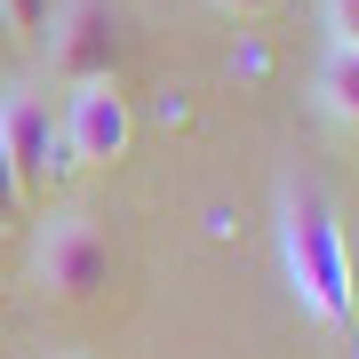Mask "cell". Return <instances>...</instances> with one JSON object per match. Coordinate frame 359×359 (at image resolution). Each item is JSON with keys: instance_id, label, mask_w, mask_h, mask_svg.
<instances>
[{"instance_id": "1", "label": "cell", "mask_w": 359, "mask_h": 359, "mask_svg": "<svg viewBox=\"0 0 359 359\" xmlns=\"http://www.w3.org/2000/svg\"><path fill=\"white\" fill-rule=\"evenodd\" d=\"M280 264H287V287H295V304H304L311 327L344 335L359 320V280H351L344 216H335V200L311 176H287L280 184Z\"/></svg>"}, {"instance_id": "2", "label": "cell", "mask_w": 359, "mask_h": 359, "mask_svg": "<svg viewBox=\"0 0 359 359\" xmlns=\"http://www.w3.org/2000/svg\"><path fill=\"white\" fill-rule=\"evenodd\" d=\"M32 280L48 304H88V295L112 287V240L88 208H65L32 231Z\"/></svg>"}, {"instance_id": "3", "label": "cell", "mask_w": 359, "mask_h": 359, "mask_svg": "<svg viewBox=\"0 0 359 359\" xmlns=\"http://www.w3.org/2000/svg\"><path fill=\"white\" fill-rule=\"evenodd\" d=\"M40 56L65 88H88V80H120V56H128V32H120L112 0H65L40 32Z\"/></svg>"}, {"instance_id": "4", "label": "cell", "mask_w": 359, "mask_h": 359, "mask_svg": "<svg viewBox=\"0 0 359 359\" xmlns=\"http://www.w3.org/2000/svg\"><path fill=\"white\" fill-rule=\"evenodd\" d=\"M0 144H8V168H16V184H25V200L80 176L72 152H65V128L48 120V96H40L32 80H8V88H0Z\"/></svg>"}, {"instance_id": "5", "label": "cell", "mask_w": 359, "mask_h": 359, "mask_svg": "<svg viewBox=\"0 0 359 359\" xmlns=\"http://www.w3.org/2000/svg\"><path fill=\"white\" fill-rule=\"evenodd\" d=\"M56 128H65L72 168H104V160L128 152L136 120H128V96H120V80H88V88H72V112L56 120Z\"/></svg>"}, {"instance_id": "6", "label": "cell", "mask_w": 359, "mask_h": 359, "mask_svg": "<svg viewBox=\"0 0 359 359\" xmlns=\"http://www.w3.org/2000/svg\"><path fill=\"white\" fill-rule=\"evenodd\" d=\"M311 96H320V112L335 128L359 136V48H327L320 56V80H311Z\"/></svg>"}, {"instance_id": "7", "label": "cell", "mask_w": 359, "mask_h": 359, "mask_svg": "<svg viewBox=\"0 0 359 359\" xmlns=\"http://www.w3.org/2000/svg\"><path fill=\"white\" fill-rule=\"evenodd\" d=\"M0 16H8V40H25V48H40V32H48V0H0Z\"/></svg>"}, {"instance_id": "8", "label": "cell", "mask_w": 359, "mask_h": 359, "mask_svg": "<svg viewBox=\"0 0 359 359\" xmlns=\"http://www.w3.org/2000/svg\"><path fill=\"white\" fill-rule=\"evenodd\" d=\"M320 25H327V48H359V0H320Z\"/></svg>"}, {"instance_id": "9", "label": "cell", "mask_w": 359, "mask_h": 359, "mask_svg": "<svg viewBox=\"0 0 359 359\" xmlns=\"http://www.w3.org/2000/svg\"><path fill=\"white\" fill-rule=\"evenodd\" d=\"M8 224H25V184H16V168H8V144H0V231Z\"/></svg>"}, {"instance_id": "10", "label": "cell", "mask_w": 359, "mask_h": 359, "mask_svg": "<svg viewBox=\"0 0 359 359\" xmlns=\"http://www.w3.org/2000/svg\"><path fill=\"white\" fill-rule=\"evenodd\" d=\"M216 8H224V16H240V25H256V16H271L280 0H216Z\"/></svg>"}, {"instance_id": "11", "label": "cell", "mask_w": 359, "mask_h": 359, "mask_svg": "<svg viewBox=\"0 0 359 359\" xmlns=\"http://www.w3.org/2000/svg\"><path fill=\"white\" fill-rule=\"evenodd\" d=\"M0 40H8V16H0Z\"/></svg>"}, {"instance_id": "12", "label": "cell", "mask_w": 359, "mask_h": 359, "mask_svg": "<svg viewBox=\"0 0 359 359\" xmlns=\"http://www.w3.org/2000/svg\"><path fill=\"white\" fill-rule=\"evenodd\" d=\"M351 359H359V344H351Z\"/></svg>"}, {"instance_id": "13", "label": "cell", "mask_w": 359, "mask_h": 359, "mask_svg": "<svg viewBox=\"0 0 359 359\" xmlns=\"http://www.w3.org/2000/svg\"><path fill=\"white\" fill-rule=\"evenodd\" d=\"M65 359H72V351H65Z\"/></svg>"}]
</instances>
